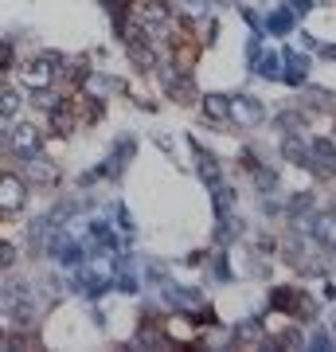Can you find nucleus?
Segmentation results:
<instances>
[{"label":"nucleus","mask_w":336,"mask_h":352,"mask_svg":"<svg viewBox=\"0 0 336 352\" xmlns=\"http://www.w3.org/2000/svg\"><path fill=\"white\" fill-rule=\"evenodd\" d=\"M20 200H24V188H20V180L4 176V180H0V212H12V208H20Z\"/></svg>","instance_id":"nucleus-1"}]
</instances>
